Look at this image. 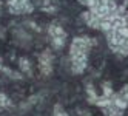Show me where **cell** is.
<instances>
[{
  "instance_id": "obj_13",
  "label": "cell",
  "mask_w": 128,
  "mask_h": 116,
  "mask_svg": "<svg viewBox=\"0 0 128 116\" xmlns=\"http://www.w3.org/2000/svg\"><path fill=\"white\" fill-rule=\"evenodd\" d=\"M54 116H68V114L60 108V105H56V108H54Z\"/></svg>"
},
{
  "instance_id": "obj_17",
  "label": "cell",
  "mask_w": 128,
  "mask_h": 116,
  "mask_svg": "<svg viewBox=\"0 0 128 116\" xmlns=\"http://www.w3.org/2000/svg\"><path fill=\"white\" fill-rule=\"evenodd\" d=\"M0 8H2V3H0Z\"/></svg>"
},
{
  "instance_id": "obj_8",
  "label": "cell",
  "mask_w": 128,
  "mask_h": 116,
  "mask_svg": "<svg viewBox=\"0 0 128 116\" xmlns=\"http://www.w3.org/2000/svg\"><path fill=\"white\" fill-rule=\"evenodd\" d=\"M19 65H20L22 71H25L26 74H31V64H30V60L26 57H20L19 59Z\"/></svg>"
},
{
  "instance_id": "obj_16",
  "label": "cell",
  "mask_w": 128,
  "mask_h": 116,
  "mask_svg": "<svg viewBox=\"0 0 128 116\" xmlns=\"http://www.w3.org/2000/svg\"><path fill=\"white\" fill-rule=\"evenodd\" d=\"M119 31H120V34H122V36H125V37H128V26H125V28L119 30Z\"/></svg>"
},
{
  "instance_id": "obj_12",
  "label": "cell",
  "mask_w": 128,
  "mask_h": 116,
  "mask_svg": "<svg viewBox=\"0 0 128 116\" xmlns=\"http://www.w3.org/2000/svg\"><path fill=\"white\" fill-rule=\"evenodd\" d=\"M104 96H105V97H111V96H113V90L110 88V84H108V82L104 84Z\"/></svg>"
},
{
  "instance_id": "obj_4",
  "label": "cell",
  "mask_w": 128,
  "mask_h": 116,
  "mask_svg": "<svg viewBox=\"0 0 128 116\" xmlns=\"http://www.w3.org/2000/svg\"><path fill=\"white\" fill-rule=\"evenodd\" d=\"M39 68H40V71L45 76L51 74V71H52V54L48 50L43 51L39 56Z\"/></svg>"
},
{
  "instance_id": "obj_9",
  "label": "cell",
  "mask_w": 128,
  "mask_h": 116,
  "mask_svg": "<svg viewBox=\"0 0 128 116\" xmlns=\"http://www.w3.org/2000/svg\"><path fill=\"white\" fill-rule=\"evenodd\" d=\"M8 107H11V101L8 99L6 94L0 91V108H8Z\"/></svg>"
},
{
  "instance_id": "obj_18",
  "label": "cell",
  "mask_w": 128,
  "mask_h": 116,
  "mask_svg": "<svg viewBox=\"0 0 128 116\" xmlns=\"http://www.w3.org/2000/svg\"><path fill=\"white\" fill-rule=\"evenodd\" d=\"M126 17H128V16H126Z\"/></svg>"
},
{
  "instance_id": "obj_7",
  "label": "cell",
  "mask_w": 128,
  "mask_h": 116,
  "mask_svg": "<svg viewBox=\"0 0 128 116\" xmlns=\"http://www.w3.org/2000/svg\"><path fill=\"white\" fill-rule=\"evenodd\" d=\"M48 31H50V34L52 36V37H66V34H65V31L62 30V26L51 25L48 28Z\"/></svg>"
},
{
  "instance_id": "obj_5",
  "label": "cell",
  "mask_w": 128,
  "mask_h": 116,
  "mask_svg": "<svg viewBox=\"0 0 128 116\" xmlns=\"http://www.w3.org/2000/svg\"><path fill=\"white\" fill-rule=\"evenodd\" d=\"M71 62H72V71L80 74L86 67V54H71Z\"/></svg>"
},
{
  "instance_id": "obj_1",
  "label": "cell",
  "mask_w": 128,
  "mask_h": 116,
  "mask_svg": "<svg viewBox=\"0 0 128 116\" xmlns=\"http://www.w3.org/2000/svg\"><path fill=\"white\" fill-rule=\"evenodd\" d=\"M106 37H108V45L114 53L117 54H122V56H126L128 54V37L120 34L119 30H113L106 33Z\"/></svg>"
},
{
  "instance_id": "obj_14",
  "label": "cell",
  "mask_w": 128,
  "mask_h": 116,
  "mask_svg": "<svg viewBox=\"0 0 128 116\" xmlns=\"http://www.w3.org/2000/svg\"><path fill=\"white\" fill-rule=\"evenodd\" d=\"M120 96L124 97V99L126 101V104H128V85H125V87L122 88V91H120Z\"/></svg>"
},
{
  "instance_id": "obj_3",
  "label": "cell",
  "mask_w": 128,
  "mask_h": 116,
  "mask_svg": "<svg viewBox=\"0 0 128 116\" xmlns=\"http://www.w3.org/2000/svg\"><path fill=\"white\" fill-rule=\"evenodd\" d=\"M10 11L12 14H22V13H31L32 5L30 0H8Z\"/></svg>"
},
{
  "instance_id": "obj_15",
  "label": "cell",
  "mask_w": 128,
  "mask_h": 116,
  "mask_svg": "<svg viewBox=\"0 0 128 116\" xmlns=\"http://www.w3.org/2000/svg\"><path fill=\"white\" fill-rule=\"evenodd\" d=\"M79 2H80L82 5H86V6L91 8V6H94V3L97 2V0H79Z\"/></svg>"
},
{
  "instance_id": "obj_2",
  "label": "cell",
  "mask_w": 128,
  "mask_h": 116,
  "mask_svg": "<svg viewBox=\"0 0 128 116\" xmlns=\"http://www.w3.org/2000/svg\"><path fill=\"white\" fill-rule=\"evenodd\" d=\"M91 45H96V40L91 37H74L71 43V54H88Z\"/></svg>"
},
{
  "instance_id": "obj_10",
  "label": "cell",
  "mask_w": 128,
  "mask_h": 116,
  "mask_svg": "<svg viewBox=\"0 0 128 116\" xmlns=\"http://www.w3.org/2000/svg\"><path fill=\"white\" fill-rule=\"evenodd\" d=\"M86 91H88V94H90V102L91 104H96V101H97V96H96V93H94V90H93V85H88V88H86Z\"/></svg>"
},
{
  "instance_id": "obj_6",
  "label": "cell",
  "mask_w": 128,
  "mask_h": 116,
  "mask_svg": "<svg viewBox=\"0 0 128 116\" xmlns=\"http://www.w3.org/2000/svg\"><path fill=\"white\" fill-rule=\"evenodd\" d=\"M111 105L116 107L117 110H124V108H126V107H128L126 101L124 99L122 96H111Z\"/></svg>"
},
{
  "instance_id": "obj_11",
  "label": "cell",
  "mask_w": 128,
  "mask_h": 116,
  "mask_svg": "<svg viewBox=\"0 0 128 116\" xmlns=\"http://www.w3.org/2000/svg\"><path fill=\"white\" fill-rule=\"evenodd\" d=\"M65 45V37H52V47L54 48H62Z\"/></svg>"
}]
</instances>
